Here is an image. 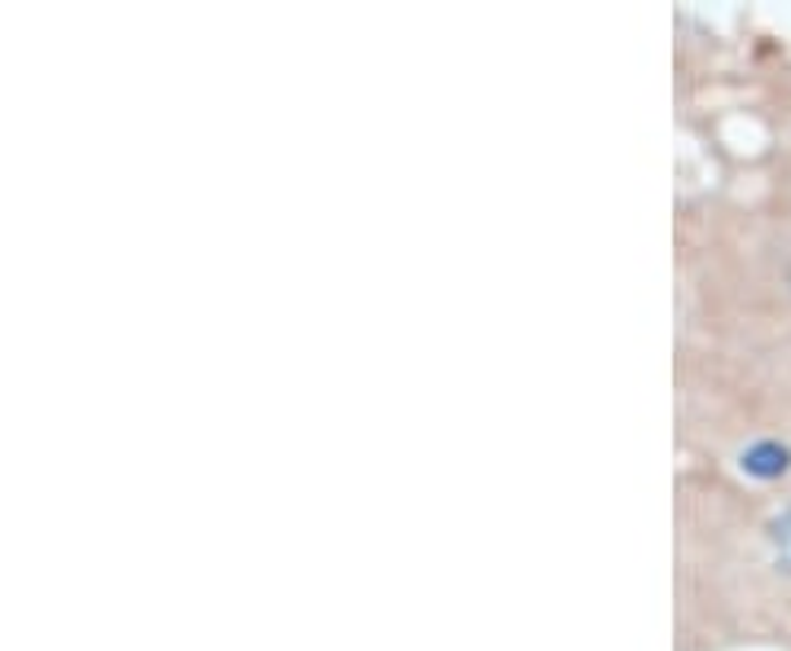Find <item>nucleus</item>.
I'll use <instances>...</instances> for the list:
<instances>
[{
  "mask_svg": "<svg viewBox=\"0 0 791 651\" xmlns=\"http://www.w3.org/2000/svg\"><path fill=\"white\" fill-rule=\"evenodd\" d=\"M760 546H765V563H769L782 581H791V502H782L778 511L765 515V524H760Z\"/></svg>",
  "mask_w": 791,
  "mask_h": 651,
  "instance_id": "nucleus-1",
  "label": "nucleus"
}]
</instances>
